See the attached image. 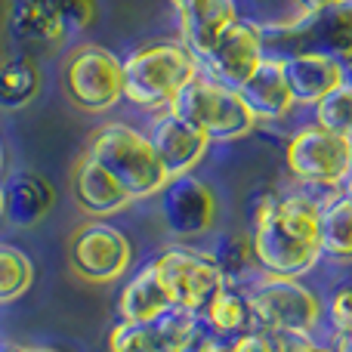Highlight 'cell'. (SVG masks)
<instances>
[{
    "mask_svg": "<svg viewBox=\"0 0 352 352\" xmlns=\"http://www.w3.org/2000/svg\"><path fill=\"white\" fill-rule=\"evenodd\" d=\"M291 352H334V346H331L328 340H303V343H294Z\"/></svg>",
    "mask_w": 352,
    "mask_h": 352,
    "instance_id": "33",
    "label": "cell"
},
{
    "mask_svg": "<svg viewBox=\"0 0 352 352\" xmlns=\"http://www.w3.org/2000/svg\"><path fill=\"white\" fill-rule=\"evenodd\" d=\"M155 331H158L161 343H164L167 352H186L198 340L204 331H201V322H198V312L192 309H182V306H170L164 316L155 318Z\"/></svg>",
    "mask_w": 352,
    "mask_h": 352,
    "instance_id": "26",
    "label": "cell"
},
{
    "mask_svg": "<svg viewBox=\"0 0 352 352\" xmlns=\"http://www.w3.org/2000/svg\"><path fill=\"white\" fill-rule=\"evenodd\" d=\"M263 62H266V53H263L260 22L238 16L219 34V41L201 56V72L207 78H213L217 84L241 90Z\"/></svg>",
    "mask_w": 352,
    "mask_h": 352,
    "instance_id": "11",
    "label": "cell"
},
{
    "mask_svg": "<svg viewBox=\"0 0 352 352\" xmlns=\"http://www.w3.org/2000/svg\"><path fill=\"white\" fill-rule=\"evenodd\" d=\"M34 285V263L25 250L0 244V306L25 297Z\"/></svg>",
    "mask_w": 352,
    "mask_h": 352,
    "instance_id": "24",
    "label": "cell"
},
{
    "mask_svg": "<svg viewBox=\"0 0 352 352\" xmlns=\"http://www.w3.org/2000/svg\"><path fill=\"white\" fill-rule=\"evenodd\" d=\"M3 167H6V152H3V142H0V173H3Z\"/></svg>",
    "mask_w": 352,
    "mask_h": 352,
    "instance_id": "39",
    "label": "cell"
},
{
    "mask_svg": "<svg viewBox=\"0 0 352 352\" xmlns=\"http://www.w3.org/2000/svg\"><path fill=\"white\" fill-rule=\"evenodd\" d=\"M198 322H201L204 334L223 337V340H238L241 334H248V331L254 328L248 291L235 287V285H223L204 303V309L198 312Z\"/></svg>",
    "mask_w": 352,
    "mask_h": 352,
    "instance_id": "19",
    "label": "cell"
},
{
    "mask_svg": "<svg viewBox=\"0 0 352 352\" xmlns=\"http://www.w3.org/2000/svg\"><path fill=\"white\" fill-rule=\"evenodd\" d=\"M343 192H346L349 198H352V170H349V176H346V182H343Z\"/></svg>",
    "mask_w": 352,
    "mask_h": 352,
    "instance_id": "38",
    "label": "cell"
},
{
    "mask_svg": "<svg viewBox=\"0 0 352 352\" xmlns=\"http://www.w3.org/2000/svg\"><path fill=\"white\" fill-rule=\"evenodd\" d=\"M59 12L65 19V28H68V37L72 34H80L87 31L99 16V3L96 0H59Z\"/></svg>",
    "mask_w": 352,
    "mask_h": 352,
    "instance_id": "30",
    "label": "cell"
},
{
    "mask_svg": "<svg viewBox=\"0 0 352 352\" xmlns=\"http://www.w3.org/2000/svg\"><path fill=\"white\" fill-rule=\"evenodd\" d=\"M328 343L334 346V352H352V331H343V334H328Z\"/></svg>",
    "mask_w": 352,
    "mask_h": 352,
    "instance_id": "35",
    "label": "cell"
},
{
    "mask_svg": "<svg viewBox=\"0 0 352 352\" xmlns=\"http://www.w3.org/2000/svg\"><path fill=\"white\" fill-rule=\"evenodd\" d=\"M312 124L352 140V80H343L312 105Z\"/></svg>",
    "mask_w": 352,
    "mask_h": 352,
    "instance_id": "25",
    "label": "cell"
},
{
    "mask_svg": "<svg viewBox=\"0 0 352 352\" xmlns=\"http://www.w3.org/2000/svg\"><path fill=\"white\" fill-rule=\"evenodd\" d=\"M0 352H31V346H22V343H0Z\"/></svg>",
    "mask_w": 352,
    "mask_h": 352,
    "instance_id": "36",
    "label": "cell"
},
{
    "mask_svg": "<svg viewBox=\"0 0 352 352\" xmlns=\"http://www.w3.org/2000/svg\"><path fill=\"white\" fill-rule=\"evenodd\" d=\"M285 68L287 87H291L294 99L300 109H312L322 96H328L334 87H340L343 80H349L346 65H340L337 59L322 53H300L281 62Z\"/></svg>",
    "mask_w": 352,
    "mask_h": 352,
    "instance_id": "16",
    "label": "cell"
},
{
    "mask_svg": "<svg viewBox=\"0 0 352 352\" xmlns=\"http://www.w3.org/2000/svg\"><path fill=\"white\" fill-rule=\"evenodd\" d=\"M186 352H235V349H232V340H223V337H210V334H201L198 340H195Z\"/></svg>",
    "mask_w": 352,
    "mask_h": 352,
    "instance_id": "31",
    "label": "cell"
},
{
    "mask_svg": "<svg viewBox=\"0 0 352 352\" xmlns=\"http://www.w3.org/2000/svg\"><path fill=\"white\" fill-rule=\"evenodd\" d=\"M238 93H241V99L248 102V109H250V115L256 118V124L287 121V118L300 109L294 93H291V87H287L285 68H281V62H272V59L263 62Z\"/></svg>",
    "mask_w": 352,
    "mask_h": 352,
    "instance_id": "15",
    "label": "cell"
},
{
    "mask_svg": "<svg viewBox=\"0 0 352 352\" xmlns=\"http://www.w3.org/2000/svg\"><path fill=\"white\" fill-rule=\"evenodd\" d=\"M244 291L250 300L254 328L281 334L291 343L316 340V334L322 331V297L303 278L260 272Z\"/></svg>",
    "mask_w": 352,
    "mask_h": 352,
    "instance_id": "4",
    "label": "cell"
},
{
    "mask_svg": "<svg viewBox=\"0 0 352 352\" xmlns=\"http://www.w3.org/2000/svg\"><path fill=\"white\" fill-rule=\"evenodd\" d=\"M6 34L19 47H59L68 37L59 0H10L6 6Z\"/></svg>",
    "mask_w": 352,
    "mask_h": 352,
    "instance_id": "13",
    "label": "cell"
},
{
    "mask_svg": "<svg viewBox=\"0 0 352 352\" xmlns=\"http://www.w3.org/2000/svg\"><path fill=\"white\" fill-rule=\"evenodd\" d=\"M170 111L179 115L186 124H192L198 133H204L210 146L213 142H238L260 127L256 118L250 115L248 102L241 99V93L217 84L204 72L182 87Z\"/></svg>",
    "mask_w": 352,
    "mask_h": 352,
    "instance_id": "5",
    "label": "cell"
},
{
    "mask_svg": "<svg viewBox=\"0 0 352 352\" xmlns=\"http://www.w3.org/2000/svg\"><path fill=\"white\" fill-rule=\"evenodd\" d=\"M72 195H74L80 210H84L87 217H96V219L115 217V213L127 210V207L133 204L127 188L105 170L99 161H93L90 155H84V158L74 164Z\"/></svg>",
    "mask_w": 352,
    "mask_h": 352,
    "instance_id": "14",
    "label": "cell"
},
{
    "mask_svg": "<svg viewBox=\"0 0 352 352\" xmlns=\"http://www.w3.org/2000/svg\"><path fill=\"white\" fill-rule=\"evenodd\" d=\"M87 155L115 176L133 201L158 198V192L170 179L148 142V133L127 121L99 124L87 142Z\"/></svg>",
    "mask_w": 352,
    "mask_h": 352,
    "instance_id": "3",
    "label": "cell"
},
{
    "mask_svg": "<svg viewBox=\"0 0 352 352\" xmlns=\"http://www.w3.org/2000/svg\"><path fill=\"white\" fill-rule=\"evenodd\" d=\"M207 256L217 263L226 285L248 287L250 281L260 275V266H256V256H254V241H250L248 229L219 232V235L213 238V244L207 248Z\"/></svg>",
    "mask_w": 352,
    "mask_h": 352,
    "instance_id": "20",
    "label": "cell"
},
{
    "mask_svg": "<svg viewBox=\"0 0 352 352\" xmlns=\"http://www.w3.org/2000/svg\"><path fill=\"white\" fill-rule=\"evenodd\" d=\"M322 256L352 263V198L343 188L322 195Z\"/></svg>",
    "mask_w": 352,
    "mask_h": 352,
    "instance_id": "22",
    "label": "cell"
},
{
    "mask_svg": "<svg viewBox=\"0 0 352 352\" xmlns=\"http://www.w3.org/2000/svg\"><path fill=\"white\" fill-rule=\"evenodd\" d=\"M294 343L281 334H272V331L263 328H250L248 334H241L238 340H232V349L235 352H291Z\"/></svg>",
    "mask_w": 352,
    "mask_h": 352,
    "instance_id": "29",
    "label": "cell"
},
{
    "mask_svg": "<svg viewBox=\"0 0 352 352\" xmlns=\"http://www.w3.org/2000/svg\"><path fill=\"white\" fill-rule=\"evenodd\" d=\"M285 167L291 179L300 182V188L328 195L334 188H343L352 170V140L309 121L287 136Z\"/></svg>",
    "mask_w": 352,
    "mask_h": 352,
    "instance_id": "6",
    "label": "cell"
},
{
    "mask_svg": "<svg viewBox=\"0 0 352 352\" xmlns=\"http://www.w3.org/2000/svg\"><path fill=\"white\" fill-rule=\"evenodd\" d=\"M41 65L34 56L16 53L10 59L0 62V109L19 111L25 105L34 102V96L41 93Z\"/></svg>",
    "mask_w": 352,
    "mask_h": 352,
    "instance_id": "23",
    "label": "cell"
},
{
    "mask_svg": "<svg viewBox=\"0 0 352 352\" xmlns=\"http://www.w3.org/2000/svg\"><path fill=\"white\" fill-rule=\"evenodd\" d=\"M146 133L161 167L167 170L170 179L173 176L195 173V167L210 152V140L204 133H198L192 124H186L179 115H173L170 109L158 111V115H148Z\"/></svg>",
    "mask_w": 352,
    "mask_h": 352,
    "instance_id": "12",
    "label": "cell"
},
{
    "mask_svg": "<svg viewBox=\"0 0 352 352\" xmlns=\"http://www.w3.org/2000/svg\"><path fill=\"white\" fill-rule=\"evenodd\" d=\"M68 263L84 281L111 285L133 266V241L109 219H90L68 238Z\"/></svg>",
    "mask_w": 352,
    "mask_h": 352,
    "instance_id": "8",
    "label": "cell"
},
{
    "mask_svg": "<svg viewBox=\"0 0 352 352\" xmlns=\"http://www.w3.org/2000/svg\"><path fill=\"white\" fill-rule=\"evenodd\" d=\"M167 3H170V10L176 12V19H182V16H192V12L217 3V0H167Z\"/></svg>",
    "mask_w": 352,
    "mask_h": 352,
    "instance_id": "32",
    "label": "cell"
},
{
    "mask_svg": "<svg viewBox=\"0 0 352 352\" xmlns=\"http://www.w3.org/2000/svg\"><path fill=\"white\" fill-rule=\"evenodd\" d=\"M152 263L158 269L161 281H164L167 294H170L173 306H182V309L201 312L207 300L226 285L217 263L207 256V250L173 244V248L155 254Z\"/></svg>",
    "mask_w": 352,
    "mask_h": 352,
    "instance_id": "9",
    "label": "cell"
},
{
    "mask_svg": "<svg viewBox=\"0 0 352 352\" xmlns=\"http://www.w3.org/2000/svg\"><path fill=\"white\" fill-rule=\"evenodd\" d=\"M263 53L285 62L300 53H322L352 68V0L312 12H294L285 22H260Z\"/></svg>",
    "mask_w": 352,
    "mask_h": 352,
    "instance_id": "2",
    "label": "cell"
},
{
    "mask_svg": "<svg viewBox=\"0 0 352 352\" xmlns=\"http://www.w3.org/2000/svg\"><path fill=\"white\" fill-rule=\"evenodd\" d=\"M334 3H343V0H294V6H297V12L324 10V6H334Z\"/></svg>",
    "mask_w": 352,
    "mask_h": 352,
    "instance_id": "34",
    "label": "cell"
},
{
    "mask_svg": "<svg viewBox=\"0 0 352 352\" xmlns=\"http://www.w3.org/2000/svg\"><path fill=\"white\" fill-rule=\"evenodd\" d=\"M62 87L87 115H105L124 102V56L102 43H78L62 62Z\"/></svg>",
    "mask_w": 352,
    "mask_h": 352,
    "instance_id": "7",
    "label": "cell"
},
{
    "mask_svg": "<svg viewBox=\"0 0 352 352\" xmlns=\"http://www.w3.org/2000/svg\"><path fill=\"white\" fill-rule=\"evenodd\" d=\"M201 74V59L182 41H158L124 56V102L142 115L170 109L179 90Z\"/></svg>",
    "mask_w": 352,
    "mask_h": 352,
    "instance_id": "1",
    "label": "cell"
},
{
    "mask_svg": "<svg viewBox=\"0 0 352 352\" xmlns=\"http://www.w3.org/2000/svg\"><path fill=\"white\" fill-rule=\"evenodd\" d=\"M238 16H241L238 0H217V3H210V6H204V10L192 12V16L176 19L179 41L201 59V56H204L207 50L219 41V34H223V31L229 28Z\"/></svg>",
    "mask_w": 352,
    "mask_h": 352,
    "instance_id": "21",
    "label": "cell"
},
{
    "mask_svg": "<svg viewBox=\"0 0 352 352\" xmlns=\"http://www.w3.org/2000/svg\"><path fill=\"white\" fill-rule=\"evenodd\" d=\"M0 219H6V192H3V182H0Z\"/></svg>",
    "mask_w": 352,
    "mask_h": 352,
    "instance_id": "37",
    "label": "cell"
},
{
    "mask_svg": "<svg viewBox=\"0 0 352 352\" xmlns=\"http://www.w3.org/2000/svg\"><path fill=\"white\" fill-rule=\"evenodd\" d=\"M109 352H167L152 322H118L109 331Z\"/></svg>",
    "mask_w": 352,
    "mask_h": 352,
    "instance_id": "27",
    "label": "cell"
},
{
    "mask_svg": "<svg viewBox=\"0 0 352 352\" xmlns=\"http://www.w3.org/2000/svg\"><path fill=\"white\" fill-rule=\"evenodd\" d=\"M322 316L328 334L352 331V281H337L322 300Z\"/></svg>",
    "mask_w": 352,
    "mask_h": 352,
    "instance_id": "28",
    "label": "cell"
},
{
    "mask_svg": "<svg viewBox=\"0 0 352 352\" xmlns=\"http://www.w3.org/2000/svg\"><path fill=\"white\" fill-rule=\"evenodd\" d=\"M158 213L164 229L179 241L201 238L217 226L219 201L217 192L195 173L173 176L158 192Z\"/></svg>",
    "mask_w": 352,
    "mask_h": 352,
    "instance_id": "10",
    "label": "cell"
},
{
    "mask_svg": "<svg viewBox=\"0 0 352 352\" xmlns=\"http://www.w3.org/2000/svg\"><path fill=\"white\" fill-rule=\"evenodd\" d=\"M173 306L170 294H167L164 281H161L155 263H142L127 281H124L121 294H118V316L121 322H155Z\"/></svg>",
    "mask_w": 352,
    "mask_h": 352,
    "instance_id": "17",
    "label": "cell"
},
{
    "mask_svg": "<svg viewBox=\"0 0 352 352\" xmlns=\"http://www.w3.org/2000/svg\"><path fill=\"white\" fill-rule=\"evenodd\" d=\"M3 192H6V219L16 229L37 226L53 210V201H56L50 179L34 170H16L3 182Z\"/></svg>",
    "mask_w": 352,
    "mask_h": 352,
    "instance_id": "18",
    "label": "cell"
},
{
    "mask_svg": "<svg viewBox=\"0 0 352 352\" xmlns=\"http://www.w3.org/2000/svg\"><path fill=\"white\" fill-rule=\"evenodd\" d=\"M346 74H349V80H352V68H349V72H346Z\"/></svg>",
    "mask_w": 352,
    "mask_h": 352,
    "instance_id": "40",
    "label": "cell"
}]
</instances>
